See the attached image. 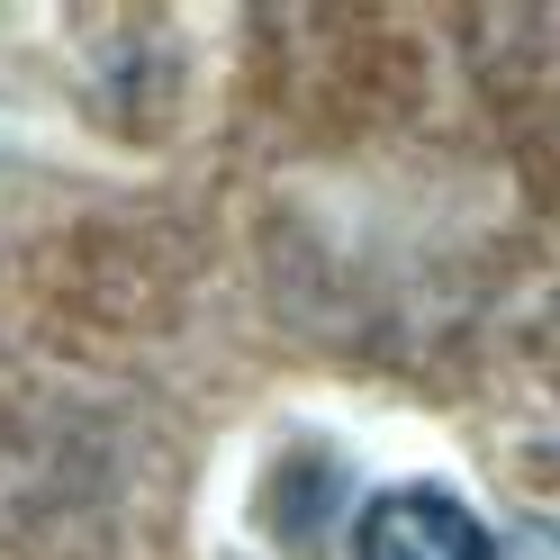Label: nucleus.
<instances>
[{"mask_svg":"<svg viewBox=\"0 0 560 560\" xmlns=\"http://www.w3.org/2000/svg\"><path fill=\"white\" fill-rule=\"evenodd\" d=\"M362 560H515V551H498V534L443 488H389L362 515Z\"/></svg>","mask_w":560,"mask_h":560,"instance_id":"1","label":"nucleus"}]
</instances>
